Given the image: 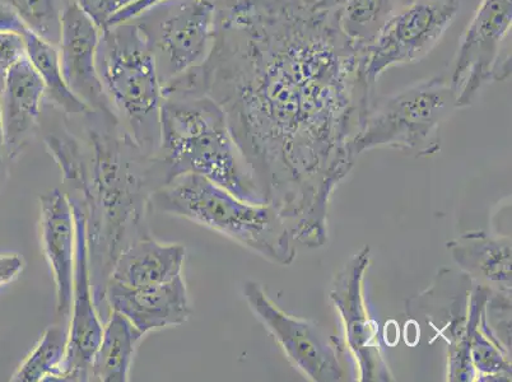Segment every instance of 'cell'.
Listing matches in <instances>:
<instances>
[{
  "mask_svg": "<svg viewBox=\"0 0 512 382\" xmlns=\"http://www.w3.org/2000/svg\"><path fill=\"white\" fill-rule=\"evenodd\" d=\"M216 30L194 90L222 107L265 203L293 240L328 242L335 189L356 165L372 102L363 50L339 23L341 0H214Z\"/></svg>",
  "mask_w": 512,
  "mask_h": 382,
  "instance_id": "obj_1",
  "label": "cell"
},
{
  "mask_svg": "<svg viewBox=\"0 0 512 382\" xmlns=\"http://www.w3.org/2000/svg\"><path fill=\"white\" fill-rule=\"evenodd\" d=\"M82 134L67 125L45 133L69 199L85 216L93 295L101 318L104 292L116 259L132 242L148 237L153 185L151 156L113 113L90 110Z\"/></svg>",
  "mask_w": 512,
  "mask_h": 382,
  "instance_id": "obj_2",
  "label": "cell"
},
{
  "mask_svg": "<svg viewBox=\"0 0 512 382\" xmlns=\"http://www.w3.org/2000/svg\"><path fill=\"white\" fill-rule=\"evenodd\" d=\"M185 175L204 177L237 198L265 203L222 107L206 93L166 96L160 143L150 160L153 189Z\"/></svg>",
  "mask_w": 512,
  "mask_h": 382,
  "instance_id": "obj_3",
  "label": "cell"
},
{
  "mask_svg": "<svg viewBox=\"0 0 512 382\" xmlns=\"http://www.w3.org/2000/svg\"><path fill=\"white\" fill-rule=\"evenodd\" d=\"M151 206L217 232L268 262H295V240L272 204L246 202L204 177L185 175L170 181L153 191Z\"/></svg>",
  "mask_w": 512,
  "mask_h": 382,
  "instance_id": "obj_4",
  "label": "cell"
},
{
  "mask_svg": "<svg viewBox=\"0 0 512 382\" xmlns=\"http://www.w3.org/2000/svg\"><path fill=\"white\" fill-rule=\"evenodd\" d=\"M97 71L121 127L144 153L152 156L160 143L164 87L155 55L136 22L102 30Z\"/></svg>",
  "mask_w": 512,
  "mask_h": 382,
  "instance_id": "obj_5",
  "label": "cell"
},
{
  "mask_svg": "<svg viewBox=\"0 0 512 382\" xmlns=\"http://www.w3.org/2000/svg\"><path fill=\"white\" fill-rule=\"evenodd\" d=\"M456 107L448 79L435 77L375 100L353 141L358 158L366 151L392 148L413 157L440 151L441 128Z\"/></svg>",
  "mask_w": 512,
  "mask_h": 382,
  "instance_id": "obj_6",
  "label": "cell"
},
{
  "mask_svg": "<svg viewBox=\"0 0 512 382\" xmlns=\"http://www.w3.org/2000/svg\"><path fill=\"white\" fill-rule=\"evenodd\" d=\"M155 55L164 97L188 93L211 53L216 30L214 0H165L132 20Z\"/></svg>",
  "mask_w": 512,
  "mask_h": 382,
  "instance_id": "obj_7",
  "label": "cell"
},
{
  "mask_svg": "<svg viewBox=\"0 0 512 382\" xmlns=\"http://www.w3.org/2000/svg\"><path fill=\"white\" fill-rule=\"evenodd\" d=\"M460 7V0H412L385 23L361 59L362 86L372 104L380 77L428 57L459 16Z\"/></svg>",
  "mask_w": 512,
  "mask_h": 382,
  "instance_id": "obj_8",
  "label": "cell"
},
{
  "mask_svg": "<svg viewBox=\"0 0 512 382\" xmlns=\"http://www.w3.org/2000/svg\"><path fill=\"white\" fill-rule=\"evenodd\" d=\"M512 0H481L460 37L449 79L456 107L473 105L491 82L511 76Z\"/></svg>",
  "mask_w": 512,
  "mask_h": 382,
  "instance_id": "obj_9",
  "label": "cell"
},
{
  "mask_svg": "<svg viewBox=\"0 0 512 382\" xmlns=\"http://www.w3.org/2000/svg\"><path fill=\"white\" fill-rule=\"evenodd\" d=\"M244 297L256 318L277 340L287 360L305 379L314 382L347 380L341 340L325 333L314 321L279 309L258 282L244 284Z\"/></svg>",
  "mask_w": 512,
  "mask_h": 382,
  "instance_id": "obj_10",
  "label": "cell"
},
{
  "mask_svg": "<svg viewBox=\"0 0 512 382\" xmlns=\"http://www.w3.org/2000/svg\"><path fill=\"white\" fill-rule=\"evenodd\" d=\"M371 249L363 246L339 270L330 287L329 298L341 315L344 338L362 382L394 381L379 338V328L371 318L365 298V277L370 267Z\"/></svg>",
  "mask_w": 512,
  "mask_h": 382,
  "instance_id": "obj_11",
  "label": "cell"
},
{
  "mask_svg": "<svg viewBox=\"0 0 512 382\" xmlns=\"http://www.w3.org/2000/svg\"><path fill=\"white\" fill-rule=\"evenodd\" d=\"M72 204L77 228L76 267L69 314L67 360L58 381L86 382L90 381L91 361L100 343L104 321L93 295L85 216L77 204Z\"/></svg>",
  "mask_w": 512,
  "mask_h": 382,
  "instance_id": "obj_12",
  "label": "cell"
},
{
  "mask_svg": "<svg viewBox=\"0 0 512 382\" xmlns=\"http://www.w3.org/2000/svg\"><path fill=\"white\" fill-rule=\"evenodd\" d=\"M101 32L74 0H68L58 44L64 81L91 110L113 113L97 71Z\"/></svg>",
  "mask_w": 512,
  "mask_h": 382,
  "instance_id": "obj_13",
  "label": "cell"
},
{
  "mask_svg": "<svg viewBox=\"0 0 512 382\" xmlns=\"http://www.w3.org/2000/svg\"><path fill=\"white\" fill-rule=\"evenodd\" d=\"M110 311L120 312L143 335L183 325L193 314L183 276L137 290L109 282L104 292V321Z\"/></svg>",
  "mask_w": 512,
  "mask_h": 382,
  "instance_id": "obj_14",
  "label": "cell"
},
{
  "mask_svg": "<svg viewBox=\"0 0 512 382\" xmlns=\"http://www.w3.org/2000/svg\"><path fill=\"white\" fill-rule=\"evenodd\" d=\"M40 239L55 284L57 314H71L74 267H76L77 228L72 200L55 188L40 197Z\"/></svg>",
  "mask_w": 512,
  "mask_h": 382,
  "instance_id": "obj_15",
  "label": "cell"
},
{
  "mask_svg": "<svg viewBox=\"0 0 512 382\" xmlns=\"http://www.w3.org/2000/svg\"><path fill=\"white\" fill-rule=\"evenodd\" d=\"M46 96L43 79L29 59L13 65L0 86V113L9 161L16 160L40 123Z\"/></svg>",
  "mask_w": 512,
  "mask_h": 382,
  "instance_id": "obj_16",
  "label": "cell"
},
{
  "mask_svg": "<svg viewBox=\"0 0 512 382\" xmlns=\"http://www.w3.org/2000/svg\"><path fill=\"white\" fill-rule=\"evenodd\" d=\"M446 248L470 281L492 295L511 297V237L472 231L449 241Z\"/></svg>",
  "mask_w": 512,
  "mask_h": 382,
  "instance_id": "obj_17",
  "label": "cell"
},
{
  "mask_svg": "<svg viewBox=\"0 0 512 382\" xmlns=\"http://www.w3.org/2000/svg\"><path fill=\"white\" fill-rule=\"evenodd\" d=\"M185 258V246L144 237L121 251L107 283L132 290L157 286L183 276Z\"/></svg>",
  "mask_w": 512,
  "mask_h": 382,
  "instance_id": "obj_18",
  "label": "cell"
},
{
  "mask_svg": "<svg viewBox=\"0 0 512 382\" xmlns=\"http://www.w3.org/2000/svg\"><path fill=\"white\" fill-rule=\"evenodd\" d=\"M0 30H18L21 32L26 44L27 59L39 73L46 87V96L53 101V104L62 110L65 115L81 116L90 111L85 102L78 99L74 93L69 90L64 81L58 46L50 44L43 37L37 36L31 30L27 29L18 17L8 8L0 4Z\"/></svg>",
  "mask_w": 512,
  "mask_h": 382,
  "instance_id": "obj_19",
  "label": "cell"
},
{
  "mask_svg": "<svg viewBox=\"0 0 512 382\" xmlns=\"http://www.w3.org/2000/svg\"><path fill=\"white\" fill-rule=\"evenodd\" d=\"M144 335L120 312L110 311L93 354L90 381L128 382L139 342Z\"/></svg>",
  "mask_w": 512,
  "mask_h": 382,
  "instance_id": "obj_20",
  "label": "cell"
},
{
  "mask_svg": "<svg viewBox=\"0 0 512 382\" xmlns=\"http://www.w3.org/2000/svg\"><path fill=\"white\" fill-rule=\"evenodd\" d=\"M412 0H341L339 23L349 39L361 48L375 39L395 13Z\"/></svg>",
  "mask_w": 512,
  "mask_h": 382,
  "instance_id": "obj_21",
  "label": "cell"
},
{
  "mask_svg": "<svg viewBox=\"0 0 512 382\" xmlns=\"http://www.w3.org/2000/svg\"><path fill=\"white\" fill-rule=\"evenodd\" d=\"M68 353V328L50 325L12 376L13 382L58 381Z\"/></svg>",
  "mask_w": 512,
  "mask_h": 382,
  "instance_id": "obj_22",
  "label": "cell"
},
{
  "mask_svg": "<svg viewBox=\"0 0 512 382\" xmlns=\"http://www.w3.org/2000/svg\"><path fill=\"white\" fill-rule=\"evenodd\" d=\"M68 0H0L23 25L50 44L58 46Z\"/></svg>",
  "mask_w": 512,
  "mask_h": 382,
  "instance_id": "obj_23",
  "label": "cell"
},
{
  "mask_svg": "<svg viewBox=\"0 0 512 382\" xmlns=\"http://www.w3.org/2000/svg\"><path fill=\"white\" fill-rule=\"evenodd\" d=\"M27 58L25 39L18 30H0V86L9 69Z\"/></svg>",
  "mask_w": 512,
  "mask_h": 382,
  "instance_id": "obj_24",
  "label": "cell"
},
{
  "mask_svg": "<svg viewBox=\"0 0 512 382\" xmlns=\"http://www.w3.org/2000/svg\"><path fill=\"white\" fill-rule=\"evenodd\" d=\"M82 11L91 18L101 30L109 26L111 18L121 9L130 6L136 0H74Z\"/></svg>",
  "mask_w": 512,
  "mask_h": 382,
  "instance_id": "obj_25",
  "label": "cell"
},
{
  "mask_svg": "<svg viewBox=\"0 0 512 382\" xmlns=\"http://www.w3.org/2000/svg\"><path fill=\"white\" fill-rule=\"evenodd\" d=\"M25 269V260L20 254L0 255V287L16 281Z\"/></svg>",
  "mask_w": 512,
  "mask_h": 382,
  "instance_id": "obj_26",
  "label": "cell"
},
{
  "mask_svg": "<svg viewBox=\"0 0 512 382\" xmlns=\"http://www.w3.org/2000/svg\"><path fill=\"white\" fill-rule=\"evenodd\" d=\"M161 2H165V0H136V2L130 4V6L125 7L124 9H121L119 13H116V15L111 18L109 26L132 21L134 18L142 15L143 12H146L147 9H150Z\"/></svg>",
  "mask_w": 512,
  "mask_h": 382,
  "instance_id": "obj_27",
  "label": "cell"
},
{
  "mask_svg": "<svg viewBox=\"0 0 512 382\" xmlns=\"http://www.w3.org/2000/svg\"><path fill=\"white\" fill-rule=\"evenodd\" d=\"M8 153L6 137H4L2 113H0V191H2L4 184L8 177Z\"/></svg>",
  "mask_w": 512,
  "mask_h": 382,
  "instance_id": "obj_28",
  "label": "cell"
}]
</instances>
